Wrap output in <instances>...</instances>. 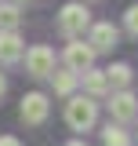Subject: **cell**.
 Instances as JSON below:
<instances>
[{
    "mask_svg": "<svg viewBox=\"0 0 138 146\" xmlns=\"http://www.w3.org/2000/svg\"><path fill=\"white\" fill-rule=\"evenodd\" d=\"M87 26H91V11H87L84 4H66V7H62V15H58V29H62L69 40H76Z\"/></svg>",
    "mask_w": 138,
    "mask_h": 146,
    "instance_id": "obj_1",
    "label": "cell"
},
{
    "mask_svg": "<svg viewBox=\"0 0 138 146\" xmlns=\"http://www.w3.org/2000/svg\"><path fill=\"white\" fill-rule=\"evenodd\" d=\"M95 117H98V106L91 99H69L66 102V121H69L73 131H87L95 124Z\"/></svg>",
    "mask_w": 138,
    "mask_h": 146,
    "instance_id": "obj_2",
    "label": "cell"
},
{
    "mask_svg": "<svg viewBox=\"0 0 138 146\" xmlns=\"http://www.w3.org/2000/svg\"><path fill=\"white\" fill-rule=\"evenodd\" d=\"M26 70L33 73V77H51L55 73V51L47 44H36L26 51Z\"/></svg>",
    "mask_w": 138,
    "mask_h": 146,
    "instance_id": "obj_3",
    "label": "cell"
},
{
    "mask_svg": "<svg viewBox=\"0 0 138 146\" xmlns=\"http://www.w3.org/2000/svg\"><path fill=\"white\" fill-rule=\"evenodd\" d=\"M91 62H95L91 44H84V40H69V44H66V66H69L73 73H87V70H91Z\"/></svg>",
    "mask_w": 138,
    "mask_h": 146,
    "instance_id": "obj_4",
    "label": "cell"
},
{
    "mask_svg": "<svg viewBox=\"0 0 138 146\" xmlns=\"http://www.w3.org/2000/svg\"><path fill=\"white\" fill-rule=\"evenodd\" d=\"M47 95H40V91H29L26 99H22V121L26 124H44L47 121Z\"/></svg>",
    "mask_w": 138,
    "mask_h": 146,
    "instance_id": "obj_5",
    "label": "cell"
},
{
    "mask_svg": "<svg viewBox=\"0 0 138 146\" xmlns=\"http://www.w3.org/2000/svg\"><path fill=\"white\" fill-rule=\"evenodd\" d=\"M87 44H91L95 55H98V51H113V48H116V26H113V22H95Z\"/></svg>",
    "mask_w": 138,
    "mask_h": 146,
    "instance_id": "obj_6",
    "label": "cell"
},
{
    "mask_svg": "<svg viewBox=\"0 0 138 146\" xmlns=\"http://www.w3.org/2000/svg\"><path fill=\"white\" fill-rule=\"evenodd\" d=\"M109 113H113L116 121H135L138 117V99L131 91H116V95L109 99Z\"/></svg>",
    "mask_w": 138,
    "mask_h": 146,
    "instance_id": "obj_7",
    "label": "cell"
},
{
    "mask_svg": "<svg viewBox=\"0 0 138 146\" xmlns=\"http://www.w3.org/2000/svg\"><path fill=\"white\" fill-rule=\"evenodd\" d=\"M26 55V44L18 33H0V62H18Z\"/></svg>",
    "mask_w": 138,
    "mask_h": 146,
    "instance_id": "obj_8",
    "label": "cell"
},
{
    "mask_svg": "<svg viewBox=\"0 0 138 146\" xmlns=\"http://www.w3.org/2000/svg\"><path fill=\"white\" fill-rule=\"evenodd\" d=\"M131 77H135V73H131V66H127V62H116V66H109V70H105V80H109L113 88H120V91H127Z\"/></svg>",
    "mask_w": 138,
    "mask_h": 146,
    "instance_id": "obj_9",
    "label": "cell"
},
{
    "mask_svg": "<svg viewBox=\"0 0 138 146\" xmlns=\"http://www.w3.org/2000/svg\"><path fill=\"white\" fill-rule=\"evenodd\" d=\"M18 4H0V33H18Z\"/></svg>",
    "mask_w": 138,
    "mask_h": 146,
    "instance_id": "obj_10",
    "label": "cell"
},
{
    "mask_svg": "<svg viewBox=\"0 0 138 146\" xmlns=\"http://www.w3.org/2000/svg\"><path fill=\"white\" fill-rule=\"evenodd\" d=\"M84 88H87V95H105L109 80H105V73H98V70H87V73H84Z\"/></svg>",
    "mask_w": 138,
    "mask_h": 146,
    "instance_id": "obj_11",
    "label": "cell"
},
{
    "mask_svg": "<svg viewBox=\"0 0 138 146\" xmlns=\"http://www.w3.org/2000/svg\"><path fill=\"white\" fill-rule=\"evenodd\" d=\"M102 139H105V146H131V135H127L120 124H105Z\"/></svg>",
    "mask_w": 138,
    "mask_h": 146,
    "instance_id": "obj_12",
    "label": "cell"
},
{
    "mask_svg": "<svg viewBox=\"0 0 138 146\" xmlns=\"http://www.w3.org/2000/svg\"><path fill=\"white\" fill-rule=\"evenodd\" d=\"M51 80H55V91H58V95H69V91L76 88V73H73V70L51 73Z\"/></svg>",
    "mask_w": 138,
    "mask_h": 146,
    "instance_id": "obj_13",
    "label": "cell"
},
{
    "mask_svg": "<svg viewBox=\"0 0 138 146\" xmlns=\"http://www.w3.org/2000/svg\"><path fill=\"white\" fill-rule=\"evenodd\" d=\"M124 26H127V33H135V36H138V4H131V7H127Z\"/></svg>",
    "mask_w": 138,
    "mask_h": 146,
    "instance_id": "obj_14",
    "label": "cell"
},
{
    "mask_svg": "<svg viewBox=\"0 0 138 146\" xmlns=\"http://www.w3.org/2000/svg\"><path fill=\"white\" fill-rule=\"evenodd\" d=\"M0 146H22V143H18L15 135H0Z\"/></svg>",
    "mask_w": 138,
    "mask_h": 146,
    "instance_id": "obj_15",
    "label": "cell"
},
{
    "mask_svg": "<svg viewBox=\"0 0 138 146\" xmlns=\"http://www.w3.org/2000/svg\"><path fill=\"white\" fill-rule=\"evenodd\" d=\"M4 91H7V80H4V73H0V95H4Z\"/></svg>",
    "mask_w": 138,
    "mask_h": 146,
    "instance_id": "obj_16",
    "label": "cell"
},
{
    "mask_svg": "<svg viewBox=\"0 0 138 146\" xmlns=\"http://www.w3.org/2000/svg\"><path fill=\"white\" fill-rule=\"evenodd\" d=\"M66 146H87V143H80V139H73V143H66Z\"/></svg>",
    "mask_w": 138,
    "mask_h": 146,
    "instance_id": "obj_17",
    "label": "cell"
},
{
    "mask_svg": "<svg viewBox=\"0 0 138 146\" xmlns=\"http://www.w3.org/2000/svg\"><path fill=\"white\" fill-rule=\"evenodd\" d=\"M11 4H26V0H11Z\"/></svg>",
    "mask_w": 138,
    "mask_h": 146,
    "instance_id": "obj_18",
    "label": "cell"
}]
</instances>
